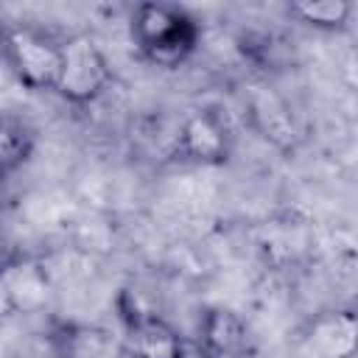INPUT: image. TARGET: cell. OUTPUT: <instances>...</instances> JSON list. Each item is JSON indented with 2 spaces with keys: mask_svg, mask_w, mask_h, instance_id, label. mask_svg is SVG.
<instances>
[{
  "mask_svg": "<svg viewBox=\"0 0 358 358\" xmlns=\"http://www.w3.org/2000/svg\"><path fill=\"white\" fill-rule=\"evenodd\" d=\"M0 282L8 294V302L17 313H34L45 308L50 296V277L45 266L34 257H11L0 263Z\"/></svg>",
  "mask_w": 358,
  "mask_h": 358,
  "instance_id": "5",
  "label": "cell"
},
{
  "mask_svg": "<svg viewBox=\"0 0 358 358\" xmlns=\"http://www.w3.org/2000/svg\"><path fill=\"white\" fill-rule=\"evenodd\" d=\"M0 50L14 73V78L31 92H53L59 81L62 48L56 39L45 36L28 25H8L0 36Z\"/></svg>",
  "mask_w": 358,
  "mask_h": 358,
  "instance_id": "2",
  "label": "cell"
},
{
  "mask_svg": "<svg viewBox=\"0 0 358 358\" xmlns=\"http://www.w3.org/2000/svg\"><path fill=\"white\" fill-rule=\"evenodd\" d=\"M131 42L145 62L162 70L182 67L199 48L196 17L171 3H140L131 11Z\"/></svg>",
  "mask_w": 358,
  "mask_h": 358,
  "instance_id": "1",
  "label": "cell"
},
{
  "mask_svg": "<svg viewBox=\"0 0 358 358\" xmlns=\"http://www.w3.org/2000/svg\"><path fill=\"white\" fill-rule=\"evenodd\" d=\"M232 134L227 120L215 109H190L179 120L176 131V151L179 157L199 162V165H221L229 157Z\"/></svg>",
  "mask_w": 358,
  "mask_h": 358,
  "instance_id": "4",
  "label": "cell"
},
{
  "mask_svg": "<svg viewBox=\"0 0 358 358\" xmlns=\"http://www.w3.org/2000/svg\"><path fill=\"white\" fill-rule=\"evenodd\" d=\"M36 145V131L17 115L0 112V176L22 168Z\"/></svg>",
  "mask_w": 358,
  "mask_h": 358,
  "instance_id": "9",
  "label": "cell"
},
{
  "mask_svg": "<svg viewBox=\"0 0 358 358\" xmlns=\"http://www.w3.org/2000/svg\"><path fill=\"white\" fill-rule=\"evenodd\" d=\"M199 341L213 358H241L249 347V327L235 310L210 308L201 316Z\"/></svg>",
  "mask_w": 358,
  "mask_h": 358,
  "instance_id": "7",
  "label": "cell"
},
{
  "mask_svg": "<svg viewBox=\"0 0 358 358\" xmlns=\"http://www.w3.org/2000/svg\"><path fill=\"white\" fill-rule=\"evenodd\" d=\"M14 316V308H11V302H8V294H6V288H3V282H0V327L8 322Z\"/></svg>",
  "mask_w": 358,
  "mask_h": 358,
  "instance_id": "12",
  "label": "cell"
},
{
  "mask_svg": "<svg viewBox=\"0 0 358 358\" xmlns=\"http://www.w3.org/2000/svg\"><path fill=\"white\" fill-rule=\"evenodd\" d=\"M176 358H213V355L201 347L199 338H185V344H182V350H179Z\"/></svg>",
  "mask_w": 358,
  "mask_h": 358,
  "instance_id": "11",
  "label": "cell"
},
{
  "mask_svg": "<svg viewBox=\"0 0 358 358\" xmlns=\"http://www.w3.org/2000/svg\"><path fill=\"white\" fill-rule=\"evenodd\" d=\"M53 350L59 358H129L123 336L101 324H62L53 333Z\"/></svg>",
  "mask_w": 358,
  "mask_h": 358,
  "instance_id": "6",
  "label": "cell"
},
{
  "mask_svg": "<svg viewBox=\"0 0 358 358\" xmlns=\"http://www.w3.org/2000/svg\"><path fill=\"white\" fill-rule=\"evenodd\" d=\"M310 344L324 358H350L355 347V316L352 310H333L316 319L310 330Z\"/></svg>",
  "mask_w": 358,
  "mask_h": 358,
  "instance_id": "8",
  "label": "cell"
},
{
  "mask_svg": "<svg viewBox=\"0 0 358 358\" xmlns=\"http://www.w3.org/2000/svg\"><path fill=\"white\" fill-rule=\"evenodd\" d=\"M288 14L302 25L319 31H338L352 17V3L347 0H299L288 6Z\"/></svg>",
  "mask_w": 358,
  "mask_h": 358,
  "instance_id": "10",
  "label": "cell"
},
{
  "mask_svg": "<svg viewBox=\"0 0 358 358\" xmlns=\"http://www.w3.org/2000/svg\"><path fill=\"white\" fill-rule=\"evenodd\" d=\"M59 48H62V64L53 92L78 106L101 98L112 81V67L101 45L90 34H73L62 39Z\"/></svg>",
  "mask_w": 358,
  "mask_h": 358,
  "instance_id": "3",
  "label": "cell"
},
{
  "mask_svg": "<svg viewBox=\"0 0 358 358\" xmlns=\"http://www.w3.org/2000/svg\"><path fill=\"white\" fill-rule=\"evenodd\" d=\"M0 36H3V28H0Z\"/></svg>",
  "mask_w": 358,
  "mask_h": 358,
  "instance_id": "13",
  "label": "cell"
}]
</instances>
